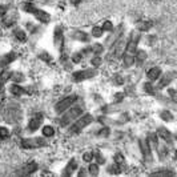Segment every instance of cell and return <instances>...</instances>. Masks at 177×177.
<instances>
[{
	"label": "cell",
	"mask_w": 177,
	"mask_h": 177,
	"mask_svg": "<svg viewBox=\"0 0 177 177\" xmlns=\"http://www.w3.org/2000/svg\"><path fill=\"white\" fill-rule=\"evenodd\" d=\"M45 145H47V141L41 137H29L21 141V147L25 149H35V148L45 147Z\"/></svg>",
	"instance_id": "cell-5"
},
{
	"label": "cell",
	"mask_w": 177,
	"mask_h": 177,
	"mask_svg": "<svg viewBox=\"0 0 177 177\" xmlns=\"http://www.w3.org/2000/svg\"><path fill=\"white\" fill-rule=\"evenodd\" d=\"M39 57L41 59V60H45V61H51V60H52V57L49 56L48 53H44V52H43V53H40Z\"/></svg>",
	"instance_id": "cell-38"
},
{
	"label": "cell",
	"mask_w": 177,
	"mask_h": 177,
	"mask_svg": "<svg viewBox=\"0 0 177 177\" xmlns=\"http://www.w3.org/2000/svg\"><path fill=\"white\" fill-rule=\"evenodd\" d=\"M103 32H104V31H103L100 27H93L92 28V36H95V37L103 36Z\"/></svg>",
	"instance_id": "cell-30"
},
{
	"label": "cell",
	"mask_w": 177,
	"mask_h": 177,
	"mask_svg": "<svg viewBox=\"0 0 177 177\" xmlns=\"http://www.w3.org/2000/svg\"><path fill=\"white\" fill-rule=\"evenodd\" d=\"M147 76L149 80H157V79L161 76V69H160L159 67H153V68H150L149 71H148Z\"/></svg>",
	"instance_id": "cell-15"
},
{
	"label": "cell",
	"mask_w": 177,
	"mask_h": 177,
	"mask_svg": "<svg viewBox=\"0 0 177 177\" xmlns=\"http://www.w3.org/2000/svg\"><path fill=\"white\" fill-rule=\"evenodd\" d=\"M32 13L35 15V18L37 19L39 21H41V23H49L51 21V16H49V13H47L45 11H43V9H39V8H33Z\"/></svg>",
	"instance_id": "cell-10"
},
{
	"label": "cell",
	"mask_w": 177,
	"mask_h": 177,
	"mask_svg": "<svg viewBox=\"0 0 177 177\" xmlns=\"http://www.w3.org/2000/svg\"><path fill=\"white\" fill-rule=\"evenodd\" d=\"M89 173L93 174V176H97V173H99V166H97L96 164H91V166H89Z\"/></svg>",
	"instance_id": "cell-31"
},
{
	"label": "cell",
	"mask_w": 177,
	"mask_h": 177,
	"mask_svg": "<svg viewBox=\"0 0 177 177\" xmlns=\"http://www.w3.org/2000/svg\"><path fill=\"white\" fill-rule=\"evenodd\" d=\"M157 133H159V136L161 138H164L165 141H171L172 138V135L171 132H169L168 129H165V128H159V131H157Z\"/></svg>",
	"instance_id": "cell-18"
},
{
	"label": "cell",
	"mask_w": 177,
	"mask_h": 177,
	"mask_svg": "<svg viewBox=\"0 0 177 177\" xmlns=\"http://www.w3.org/2000/svg\"><path fill=\"white\" fill-rule=\"evenodd\" d=\"M138 40H140V32H132L131 36H129V40L125 45V49H124V67L128 68L133 64L135 61V53H136V48H137Z\"/></svg>",
	"instance_id": "cell-1"
},
{
	"label": "cell",
	"mask_w": 177,
	"mask_h": 177,
	"mask_svg": "<svg viewBox=\"0 0 177 177\" xmlns=\"http://www.w3.org/2000/svg\"><path fill=\"white\" fill-rule=\"evenodd\" d=\"M172 80H173V73H169V75L164 76V79H162V80L160 81L159 88L161 89V88H164V87H166V85H169V84H171V81H172Z\"/></svg>",
	"instance_id": "cell-20"
},
{
	"label": "cell",
	"mask_w": 177,
	"mask_h": 177,
	"mask_svg": "<svg viewBox=\"0 0 177 177\" xmlns=\"http://www.w3.org/2000/svg\"><path fill=\"white\" fill-rule=\"evenodd\" d=\"M93 117L91 116V114H84V116H81L80 119H79L77 121H76L75 124H73L72 126H71V129H69V133H79L81 132L83 129L85 128L87 125H89L91 123H92Z\"/></svg>",
	"instance_id": "cell-4"
},
{
	"label": "cell",
	"mask_w": 177,
	"mask_h": 177,
	"mask_svg": "<svg viewBox=\"0 0 177 177\" xmlns=\"http://www.w3.org/2000/svg\"><path fill=\"white\" fill-rule=\"evenodd\" d=\"M152 176H173V173H171V172H156Z\"/></svg>",
	"instance_id": "cell-40"
},
{
	"label": "cell",
	"mask_w": 177,
	"mask_h": 177,
	"mask_svg": "<svg viewBox=\"0 0 177 177\" xmlns=\"http://www.w3.org/2000/svg\"><path fill=\"white\" fill-rule=\"evenodd\" d=\"M96 75V71L95 69H84V71H77V72L73 73V80L75 81H83L91 79Z\"/></svg>",
	"instance_id": "cell-8"
},
{
	"label": "cell",
	"mask_w": 177,
	"mask_h": 177,
	"mask_svg": "<svg viewBox=\"0 0 177 177\" xmlns=\"http://www.w3.org/2000/svg\"><path fill=\"white\" fill-rule=\"evenodd\" d=\"M15 36L18 40H20V41H24L25 39H27V35H25V32L23 29H15Z\"/></svg>",
	"instance_id": "cell-25"
},
{
	"label": "cell",
	"mask_w": 177,
	"mask_h": 177,
	"mask_svg": "<svg viewBox=\"0 0 177 177\" xmlns=\"http://www.w3.org/2000/svg\"><path fill=\"white\" fill-rule=\"evenodd\" d=\"M8 129L7 128H4V126H1V128H0V138H7L8 137Z\"/></svg>",
	"instance_id": "cell-34"
},
{
	"label": "cell",
	"mask_w": 177,
	"mask_h": 177,
	"mask_svg": "<svg viewBox=\"0 0 177 177\" xmlns=\"http://www.w3.org/2000/svg\"><path fill=\"white\" fill-rule=\"evenodd\" d=\"M11 77V72L9 71H3V72L0 73V91L3 89L4 84L7 83V80Z\"/></svg>",
	"instance_id": "cell-19"
},
{
	"label": "cell",
	"mask_w": 177,
	"mask_h": 177,
	"mask_svg": "<svg viewBox=\"0 0 177 177\" xmlns=\"http://www.w3.org/2000/svg\"><path fill=\"white\" fill-rule=\"evenodd\" d=\"M114 100H116V101H120V100H123V97H124V95L123 93H116V95H114Z\"/></svg>",
	"instance_id": "cell-44"
},
{
	"label": "cell",
	"mask_w": 177,
	"mask_h": 177,
	"mask_svg": "<svg viewBox=\"0 0 177 177\" xmlns=\"http://www.w3.org/2000/svg\"><path fill=\"white\" fill-rule=\"evenodd\" d=\"M12 79L15 83H21V81L24 80V76L21 75V73H15V75L12 76Z\"/></svg>",
	"instance_id": "cell-35"
},
{
	"label": "cell",
	"mask_w": 177,
	"mask_h": 177,
	"mask_svg": "<svg viewBox=\"0 0 177 177\" xmlns=\"http://www.w3.org/2000/svg\"><path fill=\"white\" fill-rule=\"evenodd\" d=\"M76 166H77V161H76L75 159H72V160H71V162L67 165V168L64 169L63 174H64V176H69V174H72V172L76 169Z\"/></svg>",
	"instance_id": "cell-17"
},
{
	"label": "cell",
	"mask_w": 177,
	"mask_h": 177,
	"mask_svg": "<svg viewBox=\"0 0 177 177\" xmlns=\"http://www.w3.org/2000/svg\"><path fill=\"white\" fill-rule=\"evenodd\" d=\"M63 29L60 27H56L55 28V35H53V43H55V47L57 49H60L63 47Z\"/></svg>",
	"instance_id": "cell-13"
},
{
	"label": "cell",
	"mask_w": 177,
	"mask_h": 177,
	"mask_svg": "<svg viewBox=\"0 0 177 177\" xmlns=\"http://www.w3.org/2000/svg\"><path fill=\"white\" fill-rule=\"evenodd\" d=\"M16 57H18V53H15V52H9V53L1 56L0 57V67H4L7 64L12 63L13 60H16Z\"/></svg>",
	"instance_id": "cell-14"
},
{
	"label": "cell",
	"mask_w": 177,
	"mask_h": 177,
	"mask_svg": "<svg viewBox=\"0 0 177 177\" xmlns=\"http://www.w3.org/2000/svg\"><path fill=\"white\" fill-rule=\"evenodd\" d=\"M73 37L77 40H81V41H87L88 40V35L85 32H80V31H77V32L73 33Z\"/></svg>",
	"instance_id": "cell-24"
},
{
	"label": "cell",
	"mask_w": 177,
	"mask_h": 177,
	"mask_svg": "<svg viewBox=\"0 0 177 177\" xmlns=\"http://www.w3.org/2000/svg\"><path fill=\"white\" fill-rule=\"evenodd\" d=\"M144 89L147 91V92L152 93V92H153V87H152V84H150V83H145V84H144Z\"/></svg>",
	"instance_id": "cell-41"
},
{
	"label": "cell",
	"mask_w": 177,
	"mask_h": 177,
	"mask_svg": "<svg viewBox=\"0 0 177 177\" xmlns=\"http://www.w3.org/2000/svg\"><path fill=\"white\" fill-rule=\"evenodd\" d=\"M92 51L95 52V53H100V52L103 51V45L101 44H95L92 47Z\"/></svg>",
	"instance_id": "cell-37"
},
{
	"label": "cell",
	"mask_w": 177,
	"mask_h": 177,
	"mask_svg": "<svg viewBox=\"0 0 177 177\" xmlns=\"http://www.w3.org/2000/svg\"><path fill=\"white\" fill-rule=\"evenodd\" d=\"M35 171H37V164L35 161H32V162H29V164L24 165V166L18 172V174L19 176H28V174H32Z\"/></svg>",
	"instance_id": "cell-12"
},
{
	"label": "cell",
	"mask_w": 177,
	"mask_h": 177,
	"mask_svg": "<svg viewBox=\"0 0 177 177\" xmlns=\"http://www.w3.org/2000/svg\"><path fill=\"white\" fill-rule=\"evenodd\" d=\"M150 27H152V23L150 21H140L137 24L138 31H148Z\"/></svg>",
	"instance_id": "cell-23"
},
{
	"label": "cell",
	"mask_w": 177,
	"mask_h": 177,
	"mask_svg": "<svg viewBox=\"0 0 177 177\" xmlns=\"http://www.w3.org/2000/svg\"><path fill=\"white\" fill-rule=\"evenodd\" d=\"M108 171H109V173H119V168L117 166H109Z\"/></svg>",
	"instance_id": "cell-42"
},
{
	"label": "cell",
	"mask_w": 177,
	"mask_h": 177,
	"mask_svg": "<svg viewBox=\"0 0 177 177\" xmlns=\"http://www.w3.org/2000/svg\"><path fill=\"white\" fill-rule=\"evenodd\" d=\"M114 162H116L117 165H121L124 162V156L123 155H120V153H117L116 156H114Z\"/></svg>",
	"instance_id": "cell-33"
},
{
	"label": "cell",
	"mask_w": 177,
	"mask_h": 177,
	"mask_svg": "<svg viewBox=\"0 0 177 177\" xmlns=\"http://www.w3.org/2000/svg\"><path fill=\"white\" fill-rule=\"evenodd\" d=\"M145 59H147V52L145 51H138V52L135 53V61L137 64H141Z\"/></svg>",
	"instance_id": "cell-22"
},
{
	"label": "cell",
	"mask_w": 177,
	"mask_h": 177,
	"mask_svg": "<svg viewBox=\"0 0 177 177\" xmlns=\"http://www.w3.org/2000/svg\"><path fill=\"white\" fill-rule=\"evenodd\" d=\"M160 116H161V119H162V120H165V121H172V120H173V116H172V113H171V112H168V111L161 112V113H160Z\"/></svg>",
	"instance_id": "cell-28"
},
{
	"label": "cell",
	"mask_w": 177,
	"mask_h": 177,
	"mask_svg": "<svg viewBox=\"0 0 177 177\" xmlns=\"http://www.w3.org/2000/svg\"><path fill=\"white\" fill-rule=\"evenodd\" d=\"M145 140H147L148 145L150 147V149H156L157 148V135L156 133H153V132L148 133V137Z\"/></svg>",
	"instance_id": "cell-16"
},
{
	"label": "cell",
	"mask_w": 177,
	"mask_h": 177,
	"mask_svg": "<svg viewBox=\"0 0 177 177\" xmlns=\"http://www.w3.org/2000/svg\"><path fill=\"white\" fill-rule=\"evenodd\" d=\"M101 29H103V31H107V32L112 31V29H113V24H112V21H108V20L104 21V23H103Z\"/></svg>",
	"instance_id": "cell-29"
},
{
	"label": "cell",
	"mask_w": 177,
	"mask_h": 177,
	"mask_svg": "<svg viewBox=\"0 0 177 177\" xmlns=\"http://www.w3.org/2000/svg\"><path fill=\"white\" fill-rule=\"evenodd\" d=\"M124 84V77L121 75H116L113 77V85H116V87H120V85Z\"/></svg>",
	"instance_id": "cell-27"
},
{
	"label": "cell",
	"mask_w": 177,
	"mask_h": 177,
	"mask_svg": "<svg viewBox=\"0 0 177 177\" xmlns=\"http://www.w3.org/2000/svg\"><path fill=\"white\" fill-rule=\"evenodd\" d=\"M20 112L18 109H8L4 114V120L8 121V123H16V121L20 120Z\"/></svg>",
	"instance_id": "cell-11"
},
{
	"label": "cell",
	"mask_w": 177,
	"mask_h": 177,
	"mask_svg": "<svg viewBox=\"0 0 177 177\" xmlns=\"http://www.w3.org/2000/svg\"><path fill=\"white\" fill-rule=\"evenodd\" d=\"M81 113H83V109L80 108V107H72V108L69 109L68 112H65L64 113V116L60 119V125L61 126H67L68 124H71V121H73L75 119H77V117L81 116Z\"/></svg>",
	"instance_id": "cell-3"
},
{
	"label": "cell",
	"mask_w": 177,
	"mask_h": 177,
	"mask_svg": "<svg viewBox=\"0 0 177 177\" xmlns=\"http://www.w3.org/2000/svg\"><path fill=\"white\" fill-rule=\"evenodd\" d=\"M125 45H126V40L124 39V36L121 35V36L112 44L111 51H109L108 56H107L108 61H114V60H117L119 57L123 56L124 49H125Z\"/></svg>",
	"instance_id": "cell-2"
},
{
	"label": "cell",
	"mask_w": 177,
	"mask_h": 177,
	"mask_svg": "<svg viewBox=\"0 0 177 177\" xmlns=\"http://www.w3.org/2000/svg\"><path fill=\"white\" fill-rule=\"evenodd\" d=\"M91 64H92L93 67H99L100 64H101V59H100L99 56L92 57V60H91Z\"/></svg>",
	"instance_id": "cell-32"
},
{
	"label": "cell",
	"mask_w": 177,
	"mask_h": 177,
	"mask_svg": "<svg viewBox=\"0 0 177 177\" xmlns=\"http://www.w3.org/2000/svg\"><path fill=\"white\" fill-rule=\"evenodd\" d=\"M11 93L15 95V96H21L23 93H25V89L21 88L20 85H18V84H13L12 87H11Z\"/></svg>",
	"instance_id": "cell-21"
},
{
	"label": "cell",
	"mask_w": 177,
	"mask_h": 177,
	"mask_svg": "<svg viewBox=\"0 0 177 177\" xmlns=\"http://www.w3.org/2000/svg\"><path fill=\"white\" fill-rule=\"evenodd\" d=\"M83 159H84V161L91 162V161L93 160V153H92V152H87V153H84V156H83Z\"/></svg>",
	"instance_id": "cell-36"
},
{
	"label": "cell",
	"mask_w": 177,
	"mask_h": 177,
	"mask_svg": "<svg viewBox=\"0 0 177 177\" xmlns=\"http://www.w3.org/2000/svg\"><path fill=\"white\" fill-rule=\"evenodd\" d=\"M77 100V96H68V97H65V99H63V100H60V101L56 104V107H55V111L57 112V113H60V112H64L65 109H68L69 107H72L73 105V103Z\"/></svg>",
	"instance_id": "cell-6"
},
{
	"label": "cell",
	"mask_w": 177,
	"mask_h": 177,
	"mask_svg": "<svg viewBox=\"0 0 177 177\" xmlns=\"http://www.w3.org/2000/svg\"><path fill=\"white\" fill-rule=\"evenodd\" d=\"M80 1H81V0H71V3H72V4H79Z\"/></svg>",
	"instance_id": "cell-46"
},
{
	"label": "cell",
	"mask_w": 177,
	"mask_h": 177,
	"mask_svg": "<svg viewBox=\"0 0 177 177\" xmlns=\"http://www.w3.org/2000/svg\"><path fill=\"white\" fill-rule=\"evenodd\" d=\"M140 149H141V153H143V157L145 159V161L152 162V149L148 145L147 140H144V138L140 140Z\"/></svg>",
	"instance_id": "cell-9"
},
{
	"label": "cell",
	"mask_w": 177,
	"mask_h": 177,
	"mask_svg": "<svg viewBox=\"0 0 177 177\" xmlns=\"http://www.w3.org/2000/svg\"><path fill=\"white\" fill-rule=\"evenodd\" d=\"M6 12H7V7L6 6H0V16L6 15Z\"/></svg>",
	"instance_id": "cell-43"
},
{
	"label": "cell",
	"mask_w": 177,
	"mask_h": 177,
	"mask_svg": "<svg viewBox=\"0 0 177 177\" xmlns=\"http://www.w3.org/2000/svg\"><path fill=\"white\" fill-rule=\"evenodd\" d=\"M53 133H55V131H53V128H52V126L45 125L44 128H43V135H44L45 137H52V136H53Z\"/></svg>",
	"instance_id": "cell-26"
},
{
	"label": "cell",
	"mask_w": 177,
	"mask_h": 177,
	"mask_svg": "<svg viewBox=\"0 0 177 177\" xmlns=\"http://www.w3.org/2000/svg\"><path fill=\"white\" fill-rule=\"evenodd\" d=\"M81 59H83V56H81V53H76V55H73V57H72L73 63H80V61H81Z\"/></svg>",
	"instance_id": "cell-39"
},
{
	"label": "cell",
	"mask_w": 177,
	"mask_h": 177,
	"mask_svg": "<svg viewBox=\"0 0 177 177\" xmlns=\"http://www.w3.org/2000/svg\"><path fill=\"white\" fill-rule=\"evenodd\" d=\"M43 113H36V114H33L32 117H31V120L29 123H28V131L29 132H35V131H37L39 129V126L41 125L43 123Z\"/></svg>",
	"instance_id": "cell-7"
},
{
	"label": "cell",
	"mask_w": 177,
	"mask_h": 177,
	"mask_svg": "<svg viewBox=\"0 0 177 177\" xmlns=\"http://www.w3.org/2000/svg\"><path fill=\"white\" fill-rule=\"evenodd\" d=\"M96 155H97V162H99V164H104V162H105L104 157H103V156H100L99 153H96Z\"/></svg>",
	"instance_id": "cell-45"
}]
</instances>
